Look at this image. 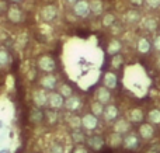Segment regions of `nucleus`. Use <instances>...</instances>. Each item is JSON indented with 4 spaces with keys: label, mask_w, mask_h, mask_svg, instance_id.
<instances>
[{
    "label": "nucleus",
    "mask_w": 160,
    "mask_h": 153,
    "mask_svg": "<svg viewBox=\"0 0 160 153\" xmlns=\"http://www.w3.org/2000/svg\"><path fill=\"white\" fill-rule=\"evenodd\" d=\"M8 62V55L4 52V51H0V66L6 65Z\"/></svg>",
    "instance_id": "c756f323"
},
{
    "label": "nucleus",
    "mask_w": 160,
    "mask_h": 153,
    "mask_svg": "<svg viewBox=\"0 0 160 153\" xmlns=\"http://www.w3.org/2000/svg\"><path fill=\"white\" fill-rule=\"evenodd\" d=\"M158 65H159V67H160V58H159V62H158Z\"/></svg>",
    "instance_id": "a19ab883"
},
{
    "label": "nucleus",
    "mask_w": 160,
    "mask_h": 153,
    "mask_svg": "<svg viewBox=\"0 0 160 153\" xmlns=\"http://www.w3.org/2000/svg\"><path fill=\"white\" fill-rule=\"evenodd\" d=\"M38 66L45 72H52L55 69V61L52 58H49V56H42L38 61Z\"/></svg>",
    "instance_id": "f03ea898"
},
{
    "label": "nucleus",
    "mask_w": 160,
    "mask_h": 153,
    "mask_svg": "<svg viewBox=\"0 0 160 153\" xmlns=\"http://www.w3.org/2000/svg\"><path fill=\"white\" fill-rule=\"evenodd\" d=\"M149 49H150L149 41H148L146 38H141V39H139V41H138V51H139V52L146 53V52H149Z\"/></svg>",
    "instance_id": "f3484780"
},
{
    "label": "nucleus",
    "mask_w": 160,
    "mask_h": 153,
    "mask_svg": "<svg viewBox=\"0 0 160 153\" xmlns=\"http://www.w3.org/2000/svg\"><path fill=\"white\" fill-rule=\"evenodd\" d=\"M87 146L94 151H101L104 146V139L101 136H91L87 139Z\"/></svg>",
    "instance_id": "0eeeda50"
},
{
    "label": "nucleus",
    "mask_w": 160,
    "mask_h": 153,
    "mask_svg": "<svg viewBox=\"0 0 160 153\" xmlns=\"http://www.w3.org/2000/svg\"><path fill=\"white\" fill-rule=\"evenodd\" d=\"M118 115H119V112H118V108H117L115 106H107V107H105V110H104V118L107 121L117 120V118H118Z\"/></svg>",
    "instance_id": "9b49d317"
},
{
    "label": "nucleus",
    "mask_w": 160,
    "mask_h": 153,
    "mask_svg": "<svg viewBox=\"0 0 160 153\" xmlns=\"http://www.w3.org/2000/svg\"><path fill=\"white\" fill-rule=\"evenodd\" d=\"M148 153H159V152H156V151H149Z\"/></svg>",
    "instance_id": "4c0bfd02"
},
{
    "label": "nucleus",
    "mask_w": 160,
    "mask_h": 153,
    "mask_svg": "<svg viewBox=\"0 0 160 153\" xmlns=\"http://www.w3.org/2000/svg\"><path fill=\"white\" fill-rule=\"evenodd\" d=\"M141 16H139L138 11H128L127 14V21L128 22H138Z\"/></svg>",
    "instance_id": "a878e982"
},
{
    "label": "nucleus",
    "mask_w": 160,
    "mask_h": 153,
    "mask_svg": "<svg viewBox=\"0 0 160 153\" xmlns=\"http://www.w3.org/2000/svg\"><path fill=\"white\" fill-rule=\"evenodd\" d=\"M0 153H8V151H3V152H0Z\"/></svg>",
    "instance_id": "58836bf2"
},
{
    "label": "nucleus",
    "mask_w": 160,
    "mask_h": 153,
    "mask_svg": "<svg viewBox=\"0 0 160 153\" xmlns=\"http://www.w3.org/2000/svg\"><path fill=\"white\" fill-rule=\"evenodd\" d=\"M44 112L41 111L39 108H37V110H34L32 112H31V121H32L34 124H39V122H42V120H44Z\"/></svg>",
    "instance_id": "a211bd4d"
},
{
    "label": "nucleus",
    "mask_w": 160,
    "mask_h": 153,
    "mask_svg": "<svg viewBox=\"0 0 160 153\" xmlns=\"http://www.w3.org/2000/svg\"><path fill=\"white\" fill-rule=\"evenodd\" d=\"M146 4L150 8H158L160 6V0H146Z\"/></svg>",
    "instance_id": "7c9ffc66"
},
{
    "label": "nucleus",
    "mask_w": 160,
    "mask_h": 153,
    "mask_svg": "<svg viewBox=\"0 0 160 153\" xmlns=\"http://www.w3.org/2000/svg\"><path fill=\"white\" fill-rule=\"evenodd\" d=\"M129 120L132 121V122H141V121L143 120V112L138 108L132 110V111L129 112Z\"/></svg>",
    "instance_id": "dca6fc26"
},
{
    "label": "nucleus",
    "mask_w": 160,
    "mask_h": 153,
    "mask_svg": "<svg viewBox=\"0 0 160 153\" xmlns=\"http://www.w3.org/2000/svg\"><path fill=\"white\" fill-rule=\"evenodd\" d=\"M34 103H35L37 107H44L45 104H48V96L42 90L35 91V94H34Z\"/></svg>",
    "instance_id": "f8f14e48"
},
{
    "label": "nucleus",
    "mask_w": 160,
    "mask_h": 153,
    "mask_svg": "<svg viewBox=\"0 0 160 153\" xmlns=\"http://www.w3.org/2000/svg\"><path fill=\"white\" fill-rule=\"evenodd\" d=\"M114 21H115V18H114L112 14H105L104 18H102V25L111 27V25H114Z\"/></svg>",
    "instance_id": "bb28decb"
},
{
    "label": "nucleus",
    "mask_w": 160,
    "mask_h": 153,
    "mask_svg": "<svg viewBox=\"0 0 160 153\" xmlns=\"http://www.w3.org/2000/svg\"><path fill=\"white\" fill-rule=\"evenodd\" d=\"M75 13L80 17H84L90 13V3L84 2V0H80L75 4Z\"/></svg>",
    "instance_id": "20e7f679"
},
{
    "label": "nucleus",
    "mask_w": 160,
    "mask_h": 153,
    "mask_svg": "<svg viewBox=\"0 0 160 153\" xmlns=\"http://www.w3.org/2000/svg\"><path fill=\"white\" fill-rule=\"evenodd\" d=\"M131 2H132V3H133V4L139 6V4H142V3H143V0H131Z\"/></svg>",
    "instance_id": "c9c22d12"
},
{
    "label": "nucleus",
    "mask_w": 160,
    "mask_h": 153,
    "mask_svg": "<svg viewBox=\"0 0 160 153\" xmlns=\"http://www.w3.org/2000/svg\"><path fill=\"white\" fill-rule=\"evenodd\" d=\"M73 153H87V149L86 148H82V146H79V148L75 149V152Z\"/></svg>",
    "instance_id": "473e14b6"
},
{
    "label": "nucleus",
    "mask_w": 160,
    "mask_h": 153,
    "mask_svg": "<svg viewBox=\"0 0 160 153\" xmlns=\"http://www.w3.org/2000/svg\"><path fill=\"white\" fill-rule=\"evenodd\" d=\"M52 153H62V148L59 145H55L52 148Z\"/></svg>",
    "instance_id": "72a5a7b5"
},
{
    "label": "nucleus",
    "mask_w": 160,
    "mask_h": 153,
    "mask_svg": "<svg viewBox=\"0 0 160 153\" xmlns=\"http://www.w3.org/2000/svg\"><path fill=\"white\" fill-rule=\"evenodd\" d=\"M41 84L45 87V89L48 90H53L56 87V77H53V76H44V77L41 79Z\"/></svg>",
    "instance_id": "ddd939ff"
},
{
    "label": "nucleus",
    "mask_w": 160,
    "mask_h": 153,
    "mask_svg": "<svg viewBox=\"0 0 160 153\" xmlns=\"http://www.w3.org/2000/svg\"><path fill=\"white\" fill-rule=\"evenodd\" d=\"M155 48L160 51V35L156 37V39H155Z\"/></svg>",
    "instance_id": "f704fd0d"
},
{
    "label": "nucleus",
    "mask_w": 160,
    "mask_h": 153,
    "mask_svg": "<svg viewBox=\"0 0 160 153\" xmlns=\"http://www.w3.org/2000/svg\"><path fill=\"white\" fill-rule=\"evenodd\" d=\"M122 145H124L127 149H136L139 146V138H138V135H135V134L127 135V136L124 138V142H122Z\"/></svg>",
    "instance_id": "39448f33"
},
{
    "label": "nucleus",
    "mask_w": 160,
    "mask_h": 153,
    "mask_svg": "<svg viewBox=\"0 0 160 153\" xmlns=\"http://www.w3.org/2000/svg\"><path fill=\"white\" fill-rule=\"evenodd\" d=\"M104 84L108 87V89H114L117 86V77L114 73H107L104 77Z\"/></svg>",
    "instance_id": "2eb2a0df"
},
{
    "label": "nucleus",
    "mask_w": 160,
    "mask_h": 153,
    "mask_svg": "<svg viewBox=\"0 0 160 153\" xmlns=\"http://www.w3.org/2000/svg\"><path fill=\"white\" fill-rule=\"evenodd\" d=\"M48 104L52 108H61L63 106V96L58 94V93H51L48 96Z\"/></svg>",
    "instance_id": "7ed1b4c3"
},
{
    "label": "nucleus",
    "mask_w": 160,
    "mask_h": 153,
    "mask_svg": "<svg viewBox=\"0 0 160 153\" xmlns=\"http://www.w3.org/2000/svg\"><path fill=\"white\" fill-rule=\"evenodd\" d=\"M122 63V56H115V58L112 59V66L114 67H119Z\"/></svg>",
    "instance_id": "2f4dec72"
},
{
    "label": "nucleus",
    "mask_w": 160,
    "mask_h": 153,
    "mask_svg": "<svg viewBox=\"0 0 160 153\" xmlns=\"http://www.w3.org/2000/svg\"><path fill=\"white\" fill-rule=\"evenodd\" d=\"M90 10L93 11L94 14H100L102 11L101 2H98V0H94V2H91L90 3Z\"/></svg>",
    "instance_id": "393cba45"
},
{
    "label": "nucleus",
    "mask_w": 160,
    "mask_h": 153,
    "mask_svg": "<svg viewBox=\"0 0 160 153\" xmlns=\"http://www.w3.org/2000/svg\"><path fill=\"white\" fill-rule=\"evenodd\" d=\"M72 89H70L68 84H63V86L61 87V94L62 96H66V97H72Z\"/></svg>",
    "instance_id": "cd10ccee"
},
{
    "label": "nucleus",
    "mask_w": 160,
    "mask_h": 153,
    "mask_svg": "<svg viewBox=\"0 0 160 153\" xmlns=\"http://www.w3.org/2000/svg\"><path fill=\"white\" fill-rule=\"evenodd\" d=\"M143 27L146 28L148 31H155L156 28H158V22H156V20H153V18H148V20H145Z\"/></svg>",
    "instance_id": "b1692460"
},
{
    "label": "nucleus",
    "mask_w": 160,
    "mask_h": 153,
    "mask_svg": "<svg viewBox=\"0 0 160 153\" xmlns=\"http://www.w3.org/2000/svg\"><path fill=\"white\" fill-rule=\"evenodd\" d=\"M114 131L117 132V134H124V132H128L129 131V122H128L127 120H119L117 121L115 126H114Z\"/></svg>",
    "instance_id": "4468645a"
},
{
    "label": "nucleus",
    "mask_w": 160,
    "mask_h": 153,
    "mask_svg": "<svg viewBox=\"0 0 160 153\" xmlns=\"http://www.w3.org/2000/svg\"><path fill=\"white\" fill-rule=\"evenodd\" d=\"M56 14H58V11H56V7H53V6H47V7H44L41 11V17L45 21L53 20L56 17Z\"/></svg>",
    "instance_id": "1a4fd4ad"
},
{
    "label": "nucleus",
    "mask_w": 160,
    "mask_h": 153,
    "mask_svg": "<svg viewBox=\"0 0 160 153\" xmlns=\"http://www.w3.org/2000/svg\"><path fill=\"white\" fill-rule=\"evenodd\" d=\"M139 135L143 139H150L155 135V128L150 124H143V125L139 126Z\"/></svg>",
    "instance_id": "423d86ee"
},
{
    "label": "nucleus",
    "mask_w": 160,
    "mask_h": 153,
    "mask_svg": "<svg viewBox=\"0 0 160 153\" xmlns=\"http://www.w3.org/2000/svg\"><path fill=\"white\" fill-rule=\"evenodd\" d=\"M13 2H17V0H13Z\"/></svg>",
    "instance_id": "79ce46f5"
},
{
    "label": "nucleus",
    "mask_w": 160,
    "mask_h": 153,
    "mask_svg": "<svg viewBox=\"0 0 160 153\" xmlns=\"http://www.w3.org/2000/svg\"><path fill=\"white\" fill-rule=\"evenodd\" d=\"M82 125L84 126L86 129L91 131V129H96L97 128V125H98V120H97L96 115L87 114V115H84V117L82 118Z\"/></svg>",
    "instance_id": "f257e3e1"
},
{
    "label": "nucleus",
    "mask_w": 160,
    "mask_h": 153,
    "mask_svg": "<svg viewBox=\"0 0 160 153\" xmlns=\"http://www.w3.org/2000/svg\"><path fill=\"white\" fill-rule=\"evenodd\" d=\"M91 110H93V115H96V117H100V115H104V107H102L101 103H94L93 106H91Z\"/></svg>",
    "instance_id": "aec40b11"
},
{
    "label": "nucleus",
    "mask_w": 160,
    "mask_h": 153,
    "mask_svg": "<svg viewBox=\"0 0 160 153\" xmlns=\"http://www.w3.org/2000/svg\"><path fill=\"white\" fill-rule=\"evenodd\" d=\"M96 98H97V101H98V103L107 104L108 101H110V98H111L110 90H107L105 87H100V89L97 90V93H96Z\"/></svg>",
    "instance_id": "6e6552de"
},
{
    "label": "nucleus",
    "mask_w": 160,
    "mask_h": 153,
    "mask_svg": "<svg viewBox=\"0 0 160 153\" xmlns=\"http://www.w3.org/2000/svg\"><path fill=\"white\" fill-rule=\"evenodd\" d=\"M8 18H10L11 21H14V22L20 21V18H21V13H20L18 8H16V7L10 8V11H8Z\"/></svg>",
    "instance_id": "412c9836"
},
{
    "label": "nucleus",
    "mask_w": 160,
    "mask_h": 153,
    "mask_svg": "<svg viewBox=\"0 0 160 153\" xmlns=\"http://www.w3.org/2000/svg\"><path fill=\"white\" fill-rule=\"evenodd\" d=\"M104 153H111V151H105Z\"/></svg>",
    "instance_id": "ea45409f"
},
{
    "label": "nucleus",
    "mask_w": 160,
    "mask_h": 153,
    "mask_svg": "<svg viewBox=\"0 0 160 153\" xmlns=\"http://www.w3.org/2000/svg\"><path fill=\"white\" fill-rule=\"evenodd\" d=\"M65 107H66L68 110H70V111H76V110H79L80 107H82V101H80L79 97L72 96V97H69L65 101Z\"/></svg>",
    "instance_id": "9d476101"
},
{
    "label": "nucleus",
    "mask_w": 160,
    "mask_h": 153,
    "mask_svg": "<svg viewBox=\"0 0 160 153\" xmlns=\"http://www.w3.org/2000/svg\"><path fill=\"white\" fill-rule=\"evenodd\" d=\"M72 136H73V141H75V142H78V143H80V142H83V141H84V135H83L80 131L73 132Z\"/></svg>",
    "instance_id": "c85d7f7f"
},
{
    "label": "nucleus",
    "mask_w": 160,
    "mask_h": 153,
    "mask_svg": "<svg viewBox=\"0 0 160 153\" xmlns=\"http://www.w3.org/2000/svg\"><path fill=\"white\" fill-rule=\"evenodd\" d=\"M122 142H124V139H122L121 135L117 134V132L110 138V146H111V148H117V146H121Z\"/></svg>",
    "instance_id": "6ab92c4d"
},
{
    "label": "nucleus",
    "mask_w": 160,
    "mask_h": 153,
    "mask_svg": "<svg viewBox=\"0 0 160 153\" xmlns=\"http://www.w3.org/2000/svg\"><path fill=\"white\" fill-rule=\"evenodd\" d=\"M68 3H76V0H66Z\"/></svg>",
    "instance_id": "e433bc0d"
},
{
    "label": "nucleus",
    "mask_w": 160,
    "mask_h": 153,
    "mask_svg": "<svg viewBox=\"0 0 160 153\" xmlns=\"http://www.w3.org/2000/svg\"><path fill=\"white\" fill-rule=\"evenodd\" d=\"M149 121L153 124H160V110H152L149 112Z\"/></svg>",
    "instance_id": "5701e85b"
},
{
    "label": "nucleus",
    "mask_w": 160,
    "mask_h": 153,
    "mask_svg": "<svg viewBox=\"0 0 160 153\" xmlns=\"http://www.w3.org/2000/svg\"><path fill=\"white\" fill-rule=\"evenodd\" d=\"M121 49V42L117 41V39H114V41L110 42V45H108V52L111 53V55H114V53H117L118 51Z\"/></svg>",
    "instance_id": "4be33fe9"
}]
</instances>
